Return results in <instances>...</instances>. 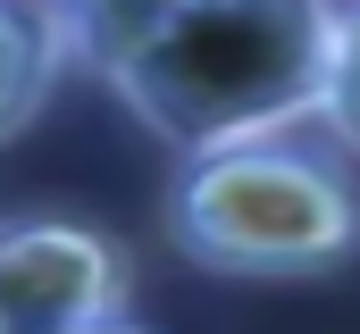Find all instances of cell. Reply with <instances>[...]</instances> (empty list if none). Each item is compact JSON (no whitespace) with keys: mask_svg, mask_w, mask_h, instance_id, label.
<instances>
[{"mask_svg":"<svg viewBox=\"0 0 360 334\" xmlns=\"http://www.w3.org/2000/svg\"><path fill=\"white\" fill-rule=\"evenodd\" d=\"M344 0H176V17L134 42L109 92L176 159L319 126Z\"/></svg>","mask_w":360,"mask_h":334,"instance_id":"6da1fadb","label":"cell"},{"mask_svg":"<svg viewBox=\"0 0 360 334\" xmlns=\"http://www.w3.org/2000/svg\"><path fill=\"white\" fill-rule=\"evenodd\" d=\"M168 243L218 276H319L360 250V184L293 134L193 151L168 184Z\"/></svg>","mask_w":360,"mask_h":334,"instance_id":"7a4b0ae2","label":"cell"},{"mask_svg":"<svg viewBox=\"0 0 360 334\" xmlns=\"http://www.w3.org/2000/svg\"><path fill=\"white\" fill-rule=\"evenodd\" d=\"M134 267L84 218H0V334H76L126 318Z\"/></svg>","mask_w":360,"mask_h":334,"instance_id":"3957f363","label":"cell"},{"mask_svg":"<svg viewBox=\"0 0 360 334\" xmlns=\"http://www.w3.org/2000/svg\"><path fill=\"white\" fill-rule=\"evenodd\" d=\"M34 8H42L59 59H76L92 76H109L134 42H151V34L176 17V0H34Z\"/></svg>","mask_w":360,"mask_h":334,"instance_id":"277c9868","label":"cell"},{"mask_svg":"<svg viewBox=\"0 0 360 334\" xmlns=\"http://www.w3.org/2000/svg\"><path fill=\"white\" fill-rule=\"evenodd\" d=\"M51 76H59V42H51L42 8L0 0V142H17L34 126V109L51 100Z\"/></svg>","mask_w":360,"mask_h":334,"instance_id":"5b68a950","label":"cell"},{"mask_svg":"<svg viewBox=\"0 0 360 334\" xmlns=\"http://www.w3.org/2000/svg\"><path fill=\"white\" fill-rule=\"evenodd\" d=\"M319 126L335 134L344 159H360V0H344V25H335V67H327Z\"/></svg>","mask_w":360,"mask_h":334,"instance_id":"8992f818","label":"cell"},{"mask_svg":"<svg viewBox=\"0 0 360 334\" xmlns=\"http://www.w3.org/2000/svg\"><path fill=\"white\" fill-rule=\"evenodd\" d=\"M76 334H143L134 318H101V326H76Z\"/></svg>","mask_w":360,"mask_h":334,"instance_id":"52a82bcc","label":"cell"}]
</instances>
